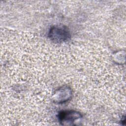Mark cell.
Returning a JSON list of instances; mask_svg holds the SVG:
<instances>
[{"instance_id": "6da1fadb", "label": "cell", "mask_w": 126, "mask_h": 126, "mask_svg": "<svg viewBox=\"0 0 126 126\" xmlns=\"http://www.w3.org/2000/svg\"><path fill=\"white\" fill-rule=\"evenodd\" d=\"M48 37L54 42L61 43L69 40L70 34L66 27L63 26H55L50 28Z\"/></svg>"}, {"instance_id": "7a4b0ae2", "label": "cell", "mask_w": 126, "mask_h": 126, "mask_svg": "<svg viewBox=\"0 0 126 126\" xmlns=\"http://www.w3.org/2000/svg\"><path fill=\"white\" fill-rule=\"evenodd\" d=\"M81 117L79 112L74 110L63 111L58 114L59 121L63 125H72L74 121Z\"/></svg>"}]
</instances>
